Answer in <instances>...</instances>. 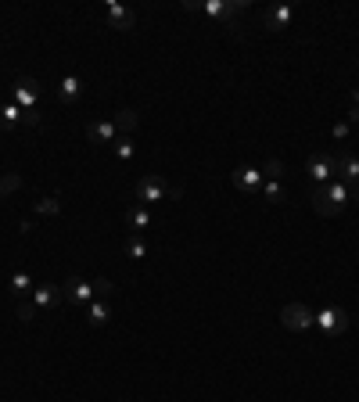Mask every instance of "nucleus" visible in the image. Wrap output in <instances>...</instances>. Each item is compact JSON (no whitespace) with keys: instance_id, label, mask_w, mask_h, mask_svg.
<instances>
[{"instance_id":"5","label":"nucleus","mask_w":359,"mask_h":402,"mask_svg":"<svg viewBox=\"0 0 359 402\" xmlns=\"http://www.w3.org/2000/svg\"><path fill=\"white\" fill-rule=\"evenodd\" d=\"M305 172H309V180H313L316 187L320 183H331V176H334V155H309V162H305Z\"/></svg>"},{"instance_id":"10","label":"nucleus","mask_w":359,"mask_h":402,"mask_svg":"<svg viewBox=\"0 0 359 402\" xmlns=\"http://www.w3.org/2000/svg\"><path fill=\"white\" fill-rule=\"evenodd\" d=\"M334 172L341 176V183H356L359 180V158L349 151H338L334 155Z\"/></svg>"},{"instance_id":"2","label":"nucleus","mask_w":359,"mask_h":402,"mask_svg":"<svg viewBox=\"0 0 359 402\" xmlns=\"http://www.w3.org/2000/svg\"><path fill=\"white\" fill-rule=\"evenodd\" d=\"M133 194H137V201H176L183 194V187H169L162 176H151L148 172V176H140V180H137Z\"/></svg>"},{"instance_id":"25","label":"nucleus","mask_w":359,"mask_h":402,"mask_svg":"<svg viewBox=\"0 0 359 402\" xmlns=\"http://www.w3.org/2000/svg\"><path fill=\"white\" fill-rule=\"evenodd\" d=\"M112 151H115L119 162H130V158H133V140H130V137H119V140L112 144Z\"/></svg>"},{"instance_id":"29","label":"nucleus","mask_w":359,"mask_h":402,"mask_svg":"<svg viewBox=\"0 0 359 402\" xmlns=\"http://www.w3.org/2000/svg\"><path fill=\"white\" fill-rule=\"evenodd\" d=\"M22 126L33 130V126H40V115H36V111H22Z\"/></svg>"},{"instance_id":"30","label":"nucleus","mask_w":359,"mask_h":402,"mask_svg":"<svg viewBox=\"0 0 359 402\" xmlns=\"http://www.w3.org/2000/svg\"><path fill=\"white\" fill-rule=\"evenodd\" d=\"M345 187H349V198L359 201V180H356V183H345Z\"/></svg>"},{"instance_id":"1","label":"nucleus","mask_w":359,"mask_h":402,"mask_svg":"<svg viewBox=\"0 0 359 402\" xmlns=\"http://www.w3.org/2000/svg\"><path fill=\"white\" fill-rule=\"evenodd\" d=\"M309 201H313V212H316V216H338V212H345V205H349L352 198H349V187H345V183H341V180H331V183L313 187Z\"/></svg>"},{"instance_id":"31","label":"nucleus","mask_w":359,"mask_h":402,"mask_svg":"<svg viewBox=\"0 0 359 402\" xmlns=\"http://www.w3.org/2000/svg\"><path fill=\"white\" fill-rule=\"evenodd\" d=\"M345 122H349V126H352V122H359V104H356V108L349 111V119H345Z\"/></svg>"},{"instance_id":"11","label":"nucleus","mask_w":359,"mask_h":402,"mask_svg":"<svg viewBox=\"0 0 359 402\" xmlns=\"http://www.w3.org/2000/svg\"><path fill=\"white\" fill-rule=\"evenodd\" d=\"M86 140H90V144H115V140H119L115 122H112V119H104V122H90V126H86Z\"/></svg>"},{"instance_id":"6","label":"nucleus","mask_w":359,"mask_h":402,"mask_svg":"<svg viewBox=\"0 0 359 402\" xmlns=\"http://www.w3.org/2000/svg\"><path fill=\"white\" fill-rule=\"evenodd\" d=\"M230 183L244 190V194H262V172L255 166H238L230 172Z\"/></svg>"},{"instance_id":"26","label":"nucleus","mask_w":359,"mask_h":402,"mask_svg":"<svg viewBox=\"0 0 359 402\" xmlns=\"http://www.w3.org/2000/svg\"><path fill=\"white\" fill-rule=\"evenodd\" d=\"M108 295H115V284L112 280H108V277H97V280H93V298H108Z\"/></svg>"},{"instance_id":"4","label":"nucleus","mask_w":359,"mask_h":402,"mask_svg":"<svg viewBox=\"0 0 359 402\" xmlns=\"http://www.w3.org/2000/svg\"><path fill=\"white\" fill-rule=\"evenodd\" d=\"M280 324H284L288 331H309L313 327V309L302 302H288L284 309H280Z\"/></svg>"},{"instance_id":"19","label":"nucleus","mask_w":359,"mask_h":402,"mask_svg":"<svg viewBox=\"0 0 359 402\" xmlns=\"http://www.w3.org/2000/svg\"><path fill=\"white\" fill-rule=\"evenodd\" d=\"M130 227H133V234H140V230L151 227V212H148L144 205H133L130 208Z\"/></svg>"},{"instance_id":"17","label":"nucleus","mask_w":359,"mask_h":402,"mask_svg":"<svg viewBox=\"0 0 359 402\" xmlns=\"http://www.w3.org/2000/svg\"><path fill=\"white\" fill-rule=\"evenodd\" d=\"M291 19H294V8H291V4H280V8H273V11L266 14V25H270V29H288Z\"/></svg>"},{"instance_id":"14","label":"nucleus","mask_w":359,"mask_h":402,"mask_svg":"<svg viewBox=\"0 0 359 402\" xmlns=\"http://www.w3.org/2000/svg\"><path fill=\"white\" fill-rule=\"evenodd\" d=\"M108 320H112V305L101 302V298H93V302L86 305V324H90V327H104Z\"/></svg>"},{"instance_id":"12","label":"nucleus","mask_w":359,"mask_h":402,"mask_svg":"<svg viewBox=\"0 0 359 402\" xmlns=\"http://www.w3.org/2000/svg\"><path fill=\"white\" fill-rule=\"evenodd\" d=\"M58 302H61V287L58 284H40L36 291H33V305H36L40 313L58 309Z\"/></svg>"},{"instance_id":"24","label":"nucleus","mask_w":359,"mask_h":402,"mask_svg":"<svg viewBox=\"0 0 359 402\" xmlns=\"http://www.w3.org/2000/svg\"><path fill=\"white\" fill-rule=\"evenodd\" d=\"M284 176H288V172H284V162H280V158H270L266 169H262V180H277V183H280Z\"/></svg>"},{"instance_id":"27","label":"nucleus","mask_w":359,"mask_h":402,"mask_svg":"<svg viewBox=\"0 0 359 402\" xmlns=\"http://www.w3.org/2000/svg\"><path fill=\"white\" fill-rule=\"evenodd\" d=\"M36 313H40V309H36L33 302H22V305H19V320H22V324H33Z\"/></svg>"},{"instance_id":"9","label":"nucleus","mask_w":359,"mask_h":402,"mask_svg":"<svg viewBox=\"0 0 359 402\" xmlns=\"http://www.w3.org/2000/svg\"><path fill=\"white\" fill-rule=\"evenodd\" d=\"M104 11H108V25H112V29H122V33H130V29L137 25V14H133L130 8H122V4H112V0H108Z\"/></svg>"},{"instance_id":"21","label":"nucleus","mask_w":359,"mask_h":402,"mask_svg":"<svg viewBox=\"0 0 359 402\" xmlns=\"http://www.w3.org/2000/svg\"><path fill=\"white\" fill-rule=\"evenodd\" d=\"M262 198L273 201V205H280V201H284V187H280L277 180H262Z\"/></svg>"},{"instance_id":"28","label":"nucleus","mask_w":359,"mask_h":402,"mask_svg":"<svg viewBox=\"0 0 359 402\" xmlns=\"http://www.w3.org/2000/svg\"><path fill=\"white\" fill-rule=\"evenodd\" d=\"M349 130H352V126H349V122H334V130H331V137H334V140H345V137H349Z\"/></svg>"},{"instance_id":"16","label":"nucleus","mask_w":359,"mask_h":402,"mask_svg":"<svg viewBox=\"0 0 359 402\" xmlns=\"http://www.w3.org/2000/svg\"><path fill=\"white\" fill-rule=\"evenodd\" d=\"M115 130L122 133V137H126V133H133L137 130V122H140V115H137V111L133 108H122V111H115Z\"/></svg>"},{"instance_id":"22","label":"nucleus","mask_w":359,"mask_h":402,"mask_svg":"<svg viewBox=\"0 0 359 402\" xmlns=\"http://www.w3.org/2000/svg\"><path fill=\"white\" fill-rule=\"evenodd\" d=\"M126 252L133 255V259H144V255H148V241L140 237V234H130L126 237Z\"/></svg>"},{"instance_id":"8","label":"nucleus","mask_w":359,"mask_h":402,"mask_svg":"<svg viewBox=\"0 0 359 402\" xmlns=\"http://www.w3.org/2000/svg\"><path fill=\"white\" fill-rule=\"evenodd\" d=\"M61 295H65L72 305H83V309H86V305L93 302V284L83 280V277H69L65 287H61Z\"/></svg>"},{"instance_id":"7","label":"nucleus","mask_w":359,"mask_h":402,"mask_svg":"<svg viewBox=\"0 0 359 402\" xmlns=\"http://www.w3.org/2000/svg\"><path fill=\"white\" fill-rule=\"evenodd\" d=\"M36 98H40V83L33 76H19V83H14V104L22 111H36Z\"/></svg>"},{"instance_id":"23","label":"nucleus","mask_w":359,"mask_h":402,"mask_svg":"<svg viewBox=\"0 0 359 402\" xmlns=\"http://www.w3.org/2000/svg\"><path fill=\"white\" fill-rule=\"evenodd\" d=\"M58 212H61V201L54 194H47V198L36 201V216H58Z\"/></svg>"},{"instance_id":"18","label":"nucleus","mask_w":359,"mask_h":402,"mask_svg":"<svg viewBox=\"0 0 359 402\" xmlns=\"http://www.w3.org/2000/svg\"><path fill=\"white\" fill-rule=\"evenodd\" d=\"M22 122V108L19 104H0V130H14V126Z\"/></svg>"},{"instance_id":"3","label":"nucleus","mask_w":359,"mask_h":402,"mask_svg":"<svg viewBox=\"0 0 359 402\" xmlns=\"http://www.w3.org/2000/svg\"><path fill=\"white\" fill-rule=\"evenodd\" d=\"M313 324H316L323 334H345V331L352 327V316L334 305V309H320V313H313Z\"/></svg>"},{"instance_id":"13","label":"nucleus","mask_w":359,"mask_h":402,"mask_svg":"<svg viewBox=\"0 0 359 402\" xmlns=\"http://www.w3.org/2000/svg\"><path fill=\"white\" fill-rule=\"evenodd\" d=\"M58 98L65 104H76L83 98V79L80 76H65V79H61V87H58Z\"/></svg>"},{"instance_id":"20","label":"nucleus","mask_w":359,"mask_h":402,"mask_svg":"<svg viewBox=\"0 0 359 402\" xmlns=\"http://www.w3.org/2000/svg\"><path fill=\"white\" fill-rule=\"evenodd\" d=\"M19 187H22V176H19V172H4V176H0V198L14 194Z\"/></svg>"},{"instance_id":"15","label":"nucleus","mask_w":359,"mask_h":402,"mask_svg":"<svg viewBox=\"0 0 359 402\" xmlns=\"http://www.w3.org/2000/svg\"><path fill=\"white\" fill-rule=\"evenodd\" d=\"M8 291H11L14 298H29V295L36 291V280L29 277V273H14V277H11V284H8Z\"/></svg>"}]
</instances>
